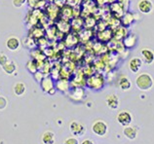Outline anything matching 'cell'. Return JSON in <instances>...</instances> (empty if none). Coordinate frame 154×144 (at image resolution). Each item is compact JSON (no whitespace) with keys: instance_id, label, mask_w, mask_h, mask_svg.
<instances>
[{"instance_id":"1","label":"cell","mask_w":154,"mask_h":144,"mask_svg":"<svg viewBox=\"0 0 154 144\" xmlns=\"http://www.w3.org/2000/svg\"><path fill=\"white\" fill-rule=\"evenodd\" d=\"M136 86L141 92H148L153 88V79L148 73H141L136 78Z\"/></svg>"},{"instance_id":"2","label":"cell","mask_w":154,"mask_h":144,"mask_svg":"<svg viewBox=\"0 0 154 144\" xmlns=\"http://www.w3.org/2000/svg\"><path fill=\"white\" fill-rule=\"evenodd\" d=\"M92 131L97 136L103 137L108 133V126L103 120H97L92 125Z\"/></svg>"},{"instance_id":"3","label":"cell","mask_w":154,"mask_h":144,"mask_svg":"<svg viewBox=\"0 0 154 144\" xmlns=\"http://www.w3.org/2000/svg\"><path fill=\"white\" fill-rule=\"evenodd\" d=\"M86 126L78 121H72L69 124V130L71 134L75 137L83 136L86 133Z\"/></svg>"},{"instance_id":"4","label":"cell","mask_w":154,"mask_h":144,"mask_svg":"<svg viewBox=\"0 0 154 144\" xmlns=\"http://www.w3.org/2000/svg\"><path fill=\"white\" fill-rule=\"evenodd\" d=\"M104 80L102 75H93L87 80V85L92 90H100L103 87Z\"/></svg>"},{"instance_id":"5","label":"cell","mask_w":154,"mask_h":144,"mask_svg":"<svg viewBox=\"0 0 154 144\" xmlns=\"http://www.w3.org/2000/svg\"><path fill=\"white\" fill-rule=\"evenodd\" d=\"M116 121L119 125L123 126V127L129 126V125H131L133 122V116L129 111L122 110V111L118 112V114H117Z\"/></svg>"},{"instance_id":"6","label":"cell","mask_w":154,"mask_h":144,"mask_svg":"<svg viewBox=\"0 0 154 144\" xmlns=\"http://www.w3.org/2000/svg\"><path fill=\"white\" fill-rule=\"evenodd\" d=\"M137 9L141 14L148 15L153 10V3L151 0H140L137 2Z\"/></svg>"},{"instance_id":"7","label":"cell","mask_w":154,"mask_h":144,"mask_svg":"<svg viewBox=\"0 0 154 144\" xmlns=\"http://www.w3.org/2000/svg\"><path fill=\"white\" fill-rule=\"evenodd\" d=\"M105 103L107 107L111 110H116L119 107V98L116 94H110L105 98Z\"/></svg>"},{"instance_id":"8","label":"cell","mask_w":154,"mask_h":144,"mask_svg":"<svg viewBox=\"0 0 154 144\" xmlns=\"http://www.w3.org/2000/svg\"><path fill=\"white\" fill-rule=\"evenodd\" d=\"M123 134L129 140H135L137 136V129L135 126H125L123 129Z\"/></svg>"},{"instance_id":"9","label":"cell","mask_w":154,"mask_h":144,"mask_svg":"<svg viewBox=\"0 0 154 144\" xmlns=\"http://www.w3.org/2000/svg\"><path fill=\"white\" fill-rule=\"evenodd\" d=\"M140 55H141V59H143V62H145L146 64H151L154 61V54L153 51L151 49H148V48H143L140 51Z\"/></svg>"},{"instance_id":"10","label":"cell","mask_w":154,"mask_h":144,"mask_svg":"<svg viewBox=\"0 0 154 144\" xmlns=\"http://www.w3.org/2000/svg\"><path fill=\"white\" fill-rule=\"evenodd\" d=\"M141 66H143V59H141L140 58L135 57V58L130 59L129 68L133 72V73H137V72L140 70Z\"/></svg>"},{"instance_id":"11","label":"cell","mask_w":154,"mask_h":144,"mask_svg":"<svg viewBox=\"0 0 154 144\" xmlns=\"http://www.w3.org/2000/svg\"><path fill=\"white\" fill-rule=\"evenodd\" d=\"M20 46H21V42L20 40L15 37V36H12V37H9L6 41V48L11 52H16L17 51Z\"/></svg>"},{"instance_id":"12","label":"cell","mask_w":154,"mask_h":144,"mask_svg":"<svg viewBox=\"0 0 154 144\" xmlns=\"http://www.w3.org/2000/svg\"><path fill=\"white\" fill-rule=\"evenodd\" d=\"M1 66H2V69L4 70V72L8 75L14 74L15 71L17 70V64L15 63V62L10 61V59H8V61Z\"/></svg>"},{"instance_id":"13","label":"cell","mask_w":154,"mask_h":144,"mask_svg":"<svg viewBox=\"0 0 154 144\" xmlns=\"http://www.w3.org/2000/svg\"><path fill=\"white\" fill-rule=\"evenodd\" d=\"M118 85L120 87V89L122 90L123 92H127V91H130L132 88V82L130 78L126 77V76H122L119 81H118Z\"/></svg>"},{"instance_id":"14","label":"cell","mask_w":154,"mask_h":144,"mask_svg":"<svg viewBox=\"0 0 154 144\" xmlns=\"http://www.w3.org/2000/svg\"><path fill=\"white\" fill-rule=\"evenodd\" d=\"M55 134L51 130H47L43 133L41 136V141L44 144H54L55 143Z\"/></svg>"},{"instance_id":"15","label":"cell","mask_w":154,"mask_h":144,"mask_svg":"<svg viewBox=\"0 0 154 144\" xmlns=\"http://www.w3.org/2000/svg\"><path fill=\"white\" fill-rule=\"evenodd\" d=\"M39 83H40V86H41V89H42V91L44 92V93H47V92L49 91L51 88L54 87V82H53V80H52L51 77L43 78Z\"/></svg>"},{"instance_id":"16","label":"cell","mask_w":154,"mask_h":144,"mask_svg":"<svg viewBox=\"0 0 154 144\" xmlns=\"http://www.w3.org/2000/svg\"><path fill=\"white\" fill-rule=\"evenodd\" d=\"M13 92L15 95H17V97H22L26 94V87L23 83L22 82H18L15 84V86L13 88Z\"/></svg>"},{"instance_id":"17","label":"cell","mask_w":154,"mask_h":144,"mask_svg":"<svg viewBox=\"0 0 154 144\" xmlns=\"http://www.w3.org/2000/svg\"><path fill=\"white\" fill-rule=\"evenodd\" d=\"M124 46L128 48V49H131V48H133L134 46L136 45L137 43V37L134 34H130L128 36H126V37H124Z\"/></svg>"},{"instance_id":"18","label":"cell","mask_w":154,"mask_h":144,"mask_svg":"<svg viewBox=\"0 0 154 144\" xmlns=\"http://www.w3.org/2000/svg\"><path fill=\"white\" fill-rule=\"evenodd\" d=\"M56 87L60 92H66L69 90V83L66 79H60L57 81Z\"/></svg>"},{"instance_id":"19","label":"cell","mask_w":154,"mask_h":144,"mask_svg":"<svg viewBox=\"0 0 154 144\" xmlns=\"http://www.w3.org/2000/svg\"><path fill=\"white\" fill-rule=\"evenodd\" d=\"M58 28L62 31V32L66 33V32H68L70 29V25L69 22H67V20H62L59 23H58Z\"/></svg>"},{"instance_id":"20","label":"cell","mask_w":154,"mask_h":144,"mask_svg":"<svg viewBox=\"0 0 154 144\" xmlns=\"http://www.w3.org/2000/svg\"><path fill=\"white\" fill-rule=\"evenodd\" d=\"M135 21V17H134V14L132 13H126L124 15L123 20H122V22L125 26H130L131 23Z\"/></svg>"},{"instance_id":"21","label":"cell","mask_w":154,"mask_h":144,"mask_svg":"<svg viewBox=\"0 0 154 144\" xmlns=\"http://www.w3.org/2000/svg\"><path fill=\"white\" fill-rule=\"evenodd\" d=\"M126 35H127V30H126V28H125L124 26H120V27H118V28L116 29L115 34H114V37L116 39L120 40V39L124 38Z\"/></svg>"},{"instance_id":"22","label":"cell","mask_w":154,"mask_h":144,"mask_svg":"<svg viewBox=\"0 0 154 144\" xmlns=\"http://www.w3.org/2000/svg\"><path fill=\"white\" fill-rule=\"evenodd\" d=\"M111 10H112V12H114L116 15L122 16L124 8L121 6V4H119V3H111Z\"/></svg>"},{"instance_id":"23","label":"cell","mask_w":154,"mask_h":144,"mask_svg":"<svg viewBox=\"0 0 154 144\" xmlns=\"http://www.w3.org/2000/svg\"><path fill=\"white\" fill-rule=\"evenodd\" d=\"M26 68L28 69V71H29L30 73H33V74L36 72V70H37V67H36V64H35V62L33 61H29L27 62Z\"/></svg>"},{"instance_id":"24","label":"cell","mask_w":154,"mask_h":144,"mask_svg":"<svg viewBox=\"0 0 154 144\" xmlns=\"http://www.w3.org/2000/svg\"><path fill=\"white\" fill-rule=\"evenodd\" d=\"M42 0H26V2L28 4V6L30 8H33V9H36V8L39 7V4Z\"/></svg>"},{"instance_id":"25","label":"cell","mask_w":154,"mask_h":144,"mask_svg":"<svg viewBox=\"0 0 154 144\" xmlns=\"http://www.w3.org/2000/svg\"><path fill=\"white\" fill-rule=\"evenodd\" d=\"M7 105H8L7 98L5 97H2V95H0V111L6 109Z\"/></svg>"},{"instance_id":"26","label":"cell","mask_w":154,"mask_h":144,"mask_svg":"<svg viewBox=\"0 0 154 144\" xmlns=\"http://www.w3.org/2000/svg\"><path fill=\"white\" fill-rule=\"evenodd\" d=\"M12 3L16 8H22L26 3V0H12Z\"/></svg>"},{"instance_id":"27","label":"cell","mask_w":154,"mask_h":144,"mask_svg":"<svg viewBox=\"0 0 154 144\" xmlns=\"http://www.w3.org/2000/svg\"><path fill=\"white\" fill-rule=\"evenodd\" d=\"M64 144H78L79 141H78V139H77L76 137H68L66 138V140L63 141Z\"/></svg>"},{"instance_id":"28","label":"cell","mask_w":154,"mask_h":144,"mask_svg":"<svg viewBox=\"0 0 154 144\" xmlns=\"http://www.w3.org/2000/svg\"><path fill=\"white\" fill-rule=\"evenodd\" d=\"M8 59H9V58L7 57L6 55H4V54H0V65H2L4 64Z\"/></svg>"},{"instance_id":"29","label":"cell","mask_w":154,"mask_h":144,"mask_svg":"<svg viewBox=\"0 0 154 144\" xmlns=\"http://www.w3.org/2000/svg\"><path fill=\"white\" fill-rule=\"evenodd\" d=\"M34 78H35L36 81L39 83L43 79V75L40 73V72H35V73H34Z\"/></svg>"},{"instance_id":"30","label":"cell","mask_w":154,"mask_h":144,"mask_svg":"<svg viewBox=\"0 0 154 144\" xmlns=\"http://www.w3.org/2000/svg\"><path fill=\"white\" fill-rule=\"evenodd\" d=\"M95 142L92 140V139H85L82 141V144H94Z\"/></svg>"},{"instance_id":"31","label":"cell","mask_w":154,"mask_h":144,"mask_svg":"<svg viewBox=\"0 0 154 144\" xmlns=\"http://www.w3.org/2000/svg\"><path fill=\"white\" fill-rule=\"evenodd\" d=\"M118 1H119V4H121V6L124 8V6L128 3L129 0H118Z\"/></svg>"},{"instance_id":"32","label":"cell","mask_w":154,"mask_h":144,"mask_svg":"<svg viewBox=\"0 0 154 144\" xmlns=\"http://www.w3.org/2000/svg\"><path fill=\"white\" fill-rule=\"evenodd\" d=\"M55 93H56V89H55V88L54 87H53V88H51V89L49 90V91H48L47 92V94H55Z\"/></svg>"}]
</instances>
